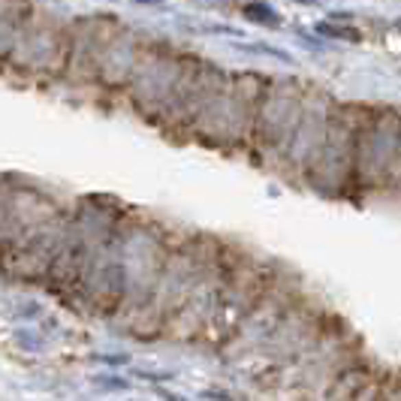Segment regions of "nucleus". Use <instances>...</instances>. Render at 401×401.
<instances>
[{
    "label": "nucleus",
    "instance_id": "1",
    "mask_svg": "<svg viewBox=\"0 0 401 401\" xmlns=\"http://www.w3.org/2000/svg\"><path fill=\"white\" fill-rule=\"evenodd\" d=\"M362 103L332 100L326 136L320 154L308 169L302 187L332 202H353V172H356V127Z\"/></svg>",
    "mask_w": 401,
    "mask_h": 401
},
{
    "label": "nucleus",
    "instance_id": "2",
    "mask_svg": "<svg viewBox=\"0 0 401 401\" xmlns=\"http://www.w3.org/2000/svg\"><path fill=\"white\" fill-rule=\"evenodd\" d=\"M302 97H305V82L302 79H293V75H269L266 79L251 148H247V160L254 166L271 172L281 166L287 148H290L293 130H296Z\"/></svg>",
    "mask_w": 401,
    "mask_h": 401
},
{
    "label": "nucleus",
    "instance_id": "3",
    "mask_svg": "<svg viewBox=\"0 0 401 401\" xmlns=\"http://www.w3.org/2000/svg\"><path fill=\"white\" fill-rule=\"evenodd\" d=\"M332 109V97L314 82H305V97H302V109L296 130H293L290 148H287L281 166L275 169L278 178H284L290 187H302L308 169L314 166L317 154H320L323 136H326V121Z\"/></svg>",
    "mask_w": 401,
    "mask_h": 401
},
{
    "label": "nucleus",
    "instance_id": "4",
    "mask_svg": "<svg viewBox=\"0 0 401 401\" xmlns=\"http://www.w3.org/2000/svg\"><path fill=\"white\" fill-rule=\"evenodd\" d=\"M263 73H230V90H226V154H247L251 136L260 112L263 90H266Z\"/></svg>",
    "mask_w": 401,
    "mask_h": 401
}]
</instances>
